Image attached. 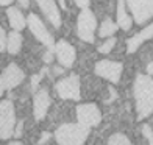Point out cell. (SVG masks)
<instances>
[{"instance_id":"1","label":"cell","mask_w":153,"mask_h":145,"mask_svg":"<svg viewBox=\"0 0 153 145\" xmlns=\"http://www.w3.org/2000/svg\"><path fill=\"white\" fill-rule=\"evenodd\" d=\"M134 100L137 120H144L153 112V78L150 75H137L134 80Z\"/></svg>"},{"instance_id":"2","label":"cell","mask_w":153,"mask_h":145,"mask_svg":"<svg viewBox=\"0 0 153 145\" xmlns=\"http://www.w3.org/2000/svg\"><path fill=\"white\" fill-rule=\"evenodd\" d=\"M89 128L80 123H64L55 131V141L59 145H83L88 139Z\"/></svg>"},{"instance_id":"3","label":"cell","mask_w":153,"mask_h":145,"mask_svg":"<svg viewBox=\"0 0 153 145\" xmlns=\"http://www.w3.org/2000/svg\"><path fill=\"white\" fill-rule=\"evenodd\" d=\"M16 129V115H14V106L10 100L0 101V137L3 141L14 136Z\"/></svg>"},{"instance_id":"4","label":"cell","mask_w":153,"mask_h":145,"mask_svg":"<svg viewBox=\"0 0 153 145\" xmlns=\"http://www.w3.org/2000/svg\"><path fill=\"white\" fill-rule=\"evenodd\" d=\"M95 30H97V19L94 13L89 8L81 10L78 20H76V33H78L80 39H83L85 42H94Z\"/></svg>"},{"instance_id":"5","label":"cell","mask_w":153,"mask_h":145,"mask_svg":"<svg viewBox=\"0 0 153 145\" xmlns=\"http://www.w3.org/2000/svg\"><path fill=\"white\" fill-rule=\"evenodd\" d=\"M76 119H78L80 125L91 129L94 127L100 125L102 111L94 103H81V105L76 106Z\"/></svg>"},{"instance_id":"6","label":"cell","mask_w":153,"mask_h":145,"mask_svg":"<svg viewBox=\"0 0 153 145\" xmlns=\"http://www.w3.org/2000/svg\"><path fill=\"white\" fill-rule=\"evenodd\" d=\"M94 72L95 75L105 78L111 83H119L120 77H122V72H123V66L122 63H117V61H111V59H102V61H97L95 67H94Z\"/></svg>"},{"instance_id":"7","label":"cell","mask_w":153,"mask_h":145,"mask_svg":"<svg viewBox=\"0 0 153 145\" xmlns=\"http://www.w3.org/2000/svg\"><path fill=\"white\" fill-rule=\"evenodd\" d=\"M56 89L58 95L64 100H80L81 92H80V78L78 75H71L67 78H62L56 83Z\"/></svg>"},{"instance_id":"8","label":"cell","mask_w":153,"mask_h":145,"mask_svg":"<svg viewBox=\"0 0 153 145\" xmlns=\"http://www.w3.org/2000/svg\"><path fill=\"white\" fill-rule=\"evenodd\" d=\"M137 25L145 24L153 17V0H125Z\"/></svg>"},{"instance_id":"9","label":"cell","mask_w":153,"mask_h":145,"mask_svg":"<svg viewBox=\"0 0 153 145\" xmlns=\"http://www.w3.org/2000/svg\"><path fill=\"white\" fill-rule=\"evenodd\" d=\"M27 25H28V28L33 33L34 38H36L38 41H41L44 45H47L50 50H53L55 41L52 38V34H50V31L45 28V25L42 24V20L34 14V13H30V14H28V17H27Z\"/></svg>"},{"instance_id":"10","label":"cell","mask_w":153,"mask_h":145,"mask_svg":"<svg viewBox=\"0 0 153 145\" xmlns=\"http://www.w3.org/2000/svg\"><path fill=\"white\" fill-rule=\"evenodd\" d=\"M53 53L56 55L58 63H59L62 67L71 69V67L74 66L75 58H76V53H75L74 45H71L67 41H64V39L58 41V42L55 44V47H53Z\"/></svg>"},{"instance_id":"11","label":"cell","mask_w":153,"mask_h":145,"mask_svg":"<svg viewBox=\"0 0 153 145\" xmlns=\"http://www.w3.org/2000/svg\"><path fill=\"white\" fill-rule=\"evenodd\" d=\"M50 108V95L45 89H39V91L34 92L33 97V114H34V119L38 122L44 120L47 111Z\"/></svg>"},{"instance_id":"12","label":"cell","mask_w":153,"mask_h":145,"mask_svg":"<svg viewBox=\"0 0 153 145\" xmlns=\"http://www.w3.org/2000/svg\"><path fill=\"white\" fill-rule=\"evenodd\" d=\"M2 78H3V84H5V89H14V87H17L20 83L24 81V78H25V73H24V70L20 69L17 64H14V63H11L8 67L3 70V73H2Z\"/></svg>"},{"instance_id":"13","label":"cell","mask_w":153,"mask_h":145,"mask_svg":"<svg viewBox=\"0 0 153 145\" xmlns=\"http://www.w3.org/2000/svg\"><path fill=\"white\" fill-rule=\"evenodd\" d=\"M38 6L41 8V11L44 13V16L48 19L55 28H59L61 27V14L58 10V5L55 0H36Z\"/></svg>"},{"instance_id":"14","label":"cell","mask_w":153,"mask_h":145,"mask_svg":"<svg viewBox=\"0 0 153 145\" xmlns=\"http://www.w3.org/2000/svg\"><path fill=\"white\" fill-rule=\"evenodd\" d=\"M152 38H153V24L147 25L145 28H142L139 33H136L133 38H130L127 41V52L128 53H134L144 42H147V41L152 39Z\"/></svg>"},{"instance_id":"15","label":"cell","mask_w":153,"mask_h":145,"mask_svg":"<svg viewBox=\"0 0 153 145\" xmlns=\"http://www.w3.org/2000/svg\"><path fill=\"white\" fill-rule=\"evenodd\" d=\"M116 16H117V25H119V28H122L125 31L131 28V25H133V19H131L130 14L127 13V3H125V0H117Z\"/></svg>"},{"instance_id":"16","label":"cell","mask_w":153,"mask_h":145,"mask_svg":"<svg viewBox=\"0 0 153 145\" xmlns=\"http://www.w3.org/2000/svg\"><path fill=\"white\" fill-rule=\"evenodd\" d=\"M6 14H8V20H10V25H11L13 30L22 31L27 27V19L24 17L22 13H20V10L14 8V6H10L8 11H6Z\"/></svg>"},{"instance_id":"17","label":"cell","mask_w":153,"mask_h":145,"mask_svg":"<svg viewBox=\"0 0 153 145\" xmlns=\"http://www.w3.org/2000/svg\"><path fill=\"white\" fill-rule=\"evenodd\" d=\"M22 48V36L20 33L13 30L10 34H8V41H6V52L11 53V55H17Z\"/></svg>"},{"instance_id":"18","label":"cell","mask_w":153,"mask_h":145,"mask_svg":"<svg viewBox=\"0 0 153 145\" xmlns=\"http://www.w3.org/2000/svg\"><path fill=\"white\" fill-rule=\"evenodd\" d=\"M117 28H119L117 22H114V20H111V19H106V20H103L102 25H100L99 36L103 38V39H105V38H111L117 31Z\"/></svg>"},{"instance_id":"19","label":"cell","mask_w":153,"mask_h":145,"mask_svg":"<svg viewBox=\"0 0 153 145\" xmlns=\"http://www.w3.org/2000/svg\"><path fill=\"white\" fill-rule=\"evenodd\" d=\"M108 144L109 145H131L130 139L125 134H122V133H116L113 136H109Z\"/></svg>"},{"instance_id":"20","label":"cell","mask_w":153,"mask_h":145,"mask_svg":"<svg viewBox=\"0 0 153 145\" xmlns=\"http://www.w3.org/2000/svg\"><path fill=\"white\" fill-rule=\"evenodd\" d=\"M114 45H116V39H114V38H109V39H106L105 42L99 47V52L103 53V55H106V53H109L111 50H113Z\"/></svg>"},{"instance_id":"21","label":"cell","mask_w":153,"mask_h":145,"mask_svg":"<svg viewBox=\"0 0 153 145\" xmlns=\"http://www.w3.org/2000/svg\"><path fill=\"white\" fill-rule=\"evenodd\" d=\"M45 72H47V69H42L41 70V73H38V75H33L31 77V91L33 92H36V89H38V86H39V81L44 78V75H45Z\"/></svg>"},{"instance_id":"22","label":"cell","mask_w":153,"mask_h":145,"mask_svg":"<svg viewBox=\"0 0 153 145\" xmlns=\"http://www.w3.org/2000/svg\"><path fill=\"white\" fill-rule=\"evenodd\" d=\"M6 41H8V36H6V33L5 30L0 27V53L5 52V48H6Z\"/></svg>"},{"instance_id":"23","label":"cell","mask_w":153,"mask_h":145,"mask_svg":"<svg viewBox=\"0 0 153 145\" xmlns=\"http://www.w3.org/2000/svg\"><path fill=\"white\" fill-rule=\"evenodd\" d=\"M142 133L149 139V145H153V131H152V128L149 125H142Z\"/></svg>"},{"instance_id":"24","label":"cell","mask_w":153,"mask_h":145,"mask_svg":"<svg viewBox=\"0 0 153 145\" xmlns=\"http://www.w3.org/2000/svg\"><path fill=\"white\" fill-rule=\"evenodd\" d=\"M50 137H52V134L48 133V131H44V133L41 134V139L38 141V145H44V144H45L48 139H50Z\"/></svg>"},{"instance_id":"25","label":"cell","mask_w":153,"mask_h":145,"mask_svg":"<svg viewBox=\"0 0 153 145\" xmlns=\"http://www.w3.org/2000/svg\"><path fill=\"white\" fill-rule=\"evenodd\" d=\"M75 3H76V6H78V8H81V10L89 8V0H75Z\"/></svg>"},{"instance_id":"26","label":"cell","mask_w":153,"mask_h":145,"mask_svg":"<svg viewBox=\"0 0 153 145\" xmlns=\"http://www.w3.org/2000/svg\"><path fill=\"white\" fill-rule=\"evenodd\" d=\"M22 129H24V122H19L17 127L14 129V137H20V134H22Z\"/></svg>"},{"instance_id":"27","label":"cell","mask_w":153,"mask_h":145,"mask_svg":"<svg viewBox=\"0 0 153 145\" xmlns=\"http://www.w3.org/2000/svg\"><path fill=\"white\" fill-rule=\"evenodd\" d=\"M52 55H55L53 50H48V53H45V56H44V61H45V63H52Z\"/></svg>"},{"instance_id":"28","label":"cell","mask_w":153,"mask_h":145,"mask_svg":"<svg viewBox=\"0 0 153 145\" xmlns=\"http://www.w3.org/2000/svg\"><path fill=\"white\" fill-rule=\"evenodd\" d=\"M17 2L20 3V6H22V8H28V6H30L28 0H17Z\"/></svg>"},{"instance_id":"29","label":"cell","mask_w":153,"mask_h":145,"mask_svg":"<svg viewBox=\"0 0 153 145\" xmlns=\"http://www.w3.org/2000/svg\"><path fill=\"white\" fill-rule=\"evenodd\" d=\"M14 0H0V6H10Z\"/></svg>"},{"instance_id":"30","label":"cell","mask_w":153,"mask_h":145,"mask_svg":"<svg viewBox=\"0 0 153 145\" xmlns=\"http://www.w3.org/2000/svg\"><path fill=\"white\" fill-rule=\"evenodd\" d=\"M3 91H5V84H3V78H2V75H0V97H2Z\"/></svg>"},{"instance_id":"31","label":"cell","mask_w":153,"mask_h":145,"mask_svg":"<svg viewBox=\"0 0 153 145\" xmlns=\"http://www.w3.org/2000/svg\"><path fill=\"white\" fill-rule=\"evenodd\" d=\"M147 73L150 75V77L153 75V63H149V66H147Z\"/></svg>"},{"instance_id":"32","label":"cell","mask_w":153,"mask_h":145,"mask_svg":"<svg viewBox=\"0 0 153 145\" xmlns=\"http://www.w3.org/2000/svg\"><path fill=\"white\" fill-rule=\"evenodd\" d=\"M8 145H22V142H19V141H16V142H11V144H8Z\"/></svg>"}]
</instances>
